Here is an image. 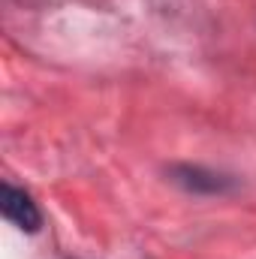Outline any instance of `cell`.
I'll use <instances>...</instances> for the list:
<instances>
[{
	"instance_id": "obj_1",
	"label": "cell",
	"mask_w": 256,
	"mask_h": 259,
	"mask_svg": "<svg viewBox=\"0 0 256 259\" xmlns=\"http://www.w3.org/2000/svg\"><path fill=\"white\" fill-rule=\"evenodd\" d=\"M0 208H3V217L9 223H15L21 232H36L42 226V214H39L36 202L30 199V193L18 190L12 184L0 187Z\"/></svg>"
}]
</instances>
